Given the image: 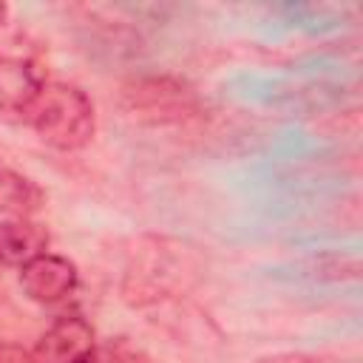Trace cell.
Here are the masks:
<instances>
[{
	"label": "cell",
	"instance_id": "obj_1",
	"mask_svg": "<svg viewBox=\"0 0 363 363\" xmlns=\"http://www.w3.org/2000/svg\"><path fill=\"white\" fill-rule=\"evenodd\" d=\"M199 272L201 261L187 244L164 235H147L130 250L122 295L133 306H147L184 292L199 278Z\"/></svg>",
	"mask_w": 363,
	"mask_h": 363
},
{
	"label": "cell",
	"instance_id": "obj_2",
	"mask_svg": "<svg viewBox=\"0 0 363 363\" xmlns=\"http://www.w3.org/2000/svg\"><path fill=\"white\" fill-rule=\"evenodd\" d=\"M26 125L54 150H82L96 133V111L91 96L71 82H51L34 102Z\"/></svg>",
	"mask_w": 363,
	"mask_h": 363
},
{
	"label": "cell",
	"instance_id": "obj_3",
	"mask_svg": "<svg viewBox=\"0 0 363 363\" xmlns=\"http://www.w3.org/2000/svg\"><path fill=\"white\" fill-rule=\"evenodd\" d=\"M125 108L150 125H167L182 122L196 111V94L190 85L173 77H139L130 79L122 91Z\"/></svg>",
	"mask_w": 363,
	"mask_h": 363
},
{
	"label": "cell",
	"instance_id": "obj_4",
	"mask_svg": "<svg viewBox=\"0 0 363 363\" xmlns=\"http://www.w3.org/2000/svg\"><path fill=\"white\" fill-rule=\"evenodd\" d=\"M31 363H99L91 323L82 315L57 318L31 349Z\"/></svg>",
	"mask_w": 363,
	"mask_h": 363
},
{
	"label": "cell",
	"instance_id": "obj_5",
	"mask_svg": "<svg viewBox=\"0 0 363 363\" xmlns=\"http://www.w3.org/2000/svg\"><path fill=\"white\" fill-rule=\"evenodd\" d=\"M45 85H48V77L37 60L3 54L0 57V116L26 122Z\"/></svg>",
	"mask_w": 363,
	"mask_h": 363
},
{
	"label": "cell",
	"instance_id": "obj_6",
	"mask_svg": "<svg viewBox=\"0 0 363 363\" xmlns=\"http://www.w3.org/2000/svg\"><path fill=\"white\" fill-rule=\"evenodd\" d=\"M79 284V269L71 258L60 252H43L20 267V289L28 301L40 306H51L74 295Z\"/></svg>",
	"mask_w": 363,
	"mask_h": 363
},
{
	"label": "cell",
	"instance_id": "obj_7",
	"mask_svg": "<svg viewBox=\"0 0 363 363\" xmlns=\"http://www.w3.org/2000/svg\"><path fill=\"white\" fill-rule=\"evenodd\" d=\"M51 235L34 218H3L0 221V264L26 267L31 258L48 252Z\"/></svg>",
	"mask_w": 363,
	"mask_h": 363
},
{
	"label": "cell",
	"instance_id": "obj_8",
	"mask_svg": "<svg viewBox=\"0 0 363 363\" xmlns=\"http://www.w3.org/2000/svg\"><path fill=\"white\" fill-rule=\"evenodd\" d=\"M43 207H45L43 187L0 156V216L34 218Z\"/></svg>",
	"mask_w": 363,
	"mask_h": 363
},
{
	"label": "cell",
	"instance_id": "obj_9",
	"mask_svg": "<svg viewBox=\"0 0 363 363\" xmlns=\"http://www.w3.org/2000/svg\"><path fill=\"white\" fill-rule=\"evenodd\" d=\"M0 363H31V352L14 343H0Z\"/></svg>",
	"mask_w": 363,
	"mask_h": 363
},
{
	"label": "cell",
	"instance_id": "obj_10",
	"mask_svg": "<svg viewBox=\"0 0 363 363\" xmlns=\"http://www.w3.org/2000/svg\"><path fill=\"white\" fill-rule=\"evenodd\" d=\"M258 363H312L309 357H303V354H292V352H286V354H272V357H261Z\"/></svg>",
	"mask_w": 363,
	"mask_h": 363
},
{
	"label": "cell",
	"instance_id": "obj_11",
	"mask_svg": "<svg viewBox=\"0 0 363 363\" xmlns=\"http://www.w3.org/2000/svg\"><path fill=\"white\" fill-rule=\"evenodd\" d=\"M9 14H11V9H9L6 3H0V26H6V23H9Z\"/></svg>",
	"mask_w": 363,
	"mask_h": 363
}]
</instances>
